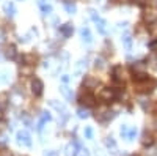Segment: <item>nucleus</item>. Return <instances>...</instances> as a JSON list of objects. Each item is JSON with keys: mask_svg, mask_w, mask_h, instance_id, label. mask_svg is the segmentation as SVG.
Wrapping results in <instances>:
<instances>
[{"mask_svg": "<svg viewBox=\"0 0 157 156\" xmlns=\"http://www.w3.org/2000/svg\"><path fill=\"white\" fill-rule=\"evenodd\" d=\"M157 87V81L154 77H149L146 74H137L135 77V90L140 93H151L152 90Z\"/></svg>", "mask_w": 157, "mask_h": 156, "instance_id": "nucleus-1", "label": "nucleus"}, {"mask_svg": "<svg viewBox=\"0 0 157 156\" xmlns=\"http://www.w3.org/2000/svg\"><path fill=\"white\" fill-rule=\"evenodd\" d=\"M115 115H116V114H115L113 110H110V109H107V107H102V109H99L98 114H96V120L101 122V123H107V122H110V120L115 118Z\"/></svg>", "mask_w": 157, "mask_h": 156, "instance_id": "nucleus-2", "label": "nucleus"}, {"mask_svg": "<svg viewBox=\"0 0 157 156\" xmlns=\"http://www.w3.org/2000/svg\"><path fill=\"white\" fill-rule=\"evenodd\" d=\"M16 140H17V144L22 145V147H30V145H32L30 133L25 131V129H22V131H19V133L16 134Z\"/></svg>", "mask_w": 157, "mask_h": 156, "instance_id": "nucleus-3", "label": "nucleus"}, {"mask_svg": "<svg viewBox=\"0 0 157 156\" xmlns=\"http://www.w3.org/2000/svg\"><path fill=\"white\" fill-rule=\"evenodd\" d=\"M120 134L126 140H132L137 136V128L135 126H129V125H123L121 129H120Z\"/></svg>", "mask_w": 157, "mask_h": 156, "instance_id": "nucleus-4", "label": "nucleus"}, {"mask_svg": "<svg viewBox=\"0 0 157 156\" xmlns=\"http://www.w3.org/2000/svg\"><path fill=\"white\" fill-rule=\"evenodd\" d=\"M43 88H44V84L41 79H38V77H35V79L32 81V92L35 96H41L43 95Z\"/></svg>", "mask_w": 157, "mask_h": 156, "instance_id": "nucleus-5", "label": "nucleus"}, {"mask_svg": "<svg viewBox=\"0 0 157 156\" xmlns=\"http://www.w3.org/2000/svg\"><path fill=\"white\" fill-rule=\"evenodd\" d=\"M124 71H123V66H120V65H118V66H115L113 68V81L116 82V84H123L124 82Z\"/></svg>", "mask_w": 157, "mask_h": 156, "instance_id": "nucleus-6", "label": "nucleus"}, {"mask_svg": "<svg viewBox=\"0 0 157 156\" xmlns=\"http://www.w3.org/2000/svg\"><path fill=\"white\" fill-rule=\"evenodd\" d=\"M115 92L112 88H102L101 90V93H99V98L102 99V101H105V102H109V101H113L115 99Z\"/></svg>", "mask_w": 157, "mask_h": 156, "instance_id": "nucleus-7", "label": "nucleus"}, {"mask_svg": "<svg viewBox=\"0 0 157 156\" xmlns=\"http://www.w3.org/2000/svg\"><path fill=\"white\" fill-rule=\"evenodd\" d=\"M60 33H61L64 38H69V36H72V33H74V27H72V24H71V22L63 24L61 27H60Z\"/></svg>", "mask_w": 157, "mask_h": 156, "instance_id": "nucleus-8", "label": "nucleus"}, {"mask_svg": "<svg viewBox=\"0 0 157 156\" xmlns=\"http://www.w3.org/2000/svg\"><path fill=\"white\" fill-rule=\"evenodd\" d=\"M86 66H88V58H80V60L77 62V65H75L74 74H75V76H80V74L86 70Z\"/></svg>", "mask_w": 157, "mask_h": 156, "instance_id": "nucleus-9", "label": "nucleus"}, {"mask_svg": "<svg viewBox=\"0 0 157 156\" xmlns=\"http://www.w3.org/2000/svg\"><path fill=\"white\" fill-rule=\"evenodd\" d=\"M60 93L64 96V99H66V101H72V99H74V92H72V88H69L66 84L60 87Z\"/></svg>", "mask_w": 157, "mask_h": 156, "instance_id": "nucleus-10", "label": "nucleus"}, {"mask_svg": "<svg viewBox=\"0 0 157 156\" xmlns=\"http://www.w3.org/2000/svg\"><path fill=\"white\" fill-rule=\"evenodd\" d=\"M99 85V81L98 77H93V76H86L85 81H83V87L85 88H96Z\"/></svg>", "mask_w": 157, "mask_h": 156, "instance_id": "nucleus-11", "label": "nucleus"}, {"mask_svg": "<svg viewBox=\"0 0 157 156\" xmlns=\"http://www.w3.org/2000/svg\"><path fill=\"white\" fill-rule=\"evenodd\" d=\"M50 118H52V117H50L49 112H43V114H41V118H39V122H38V125H36L38 131H41V129L44 128V125H46L47 122H50Z\"/></svg>", "mask_w": 157, "mask_h": 156, "instance_id": "nucleus-12", "label": "nucleus"}, {"mask_svg": "<svg viewBox=\"0 0 157 156\" xmlns=\"http://www.w3.org/2000/svg\"><path fill=\"white\" fill-rule=\"evenodd\" d=\"M3 11H5V14H6L8 18H13V16L16 14V6H14V3L5 2V3H3Z\"/></svg>", "mask_w": 157, "mask_h": 156, "instance_id": "nucleus-13", "label": "nucleus"}, {"mask_svg": "<svg viewBox=\"0 0 157 156\" xmlns=\"http://www.w3.org/2000/svg\"><path fill=\"white\" fill-rule=\"evenodd\" d=\"M5 57H6L8 60H16V57H17V50H16V46L10 44V46L5 49Z\"/></svg>", "mask_w": 157, "mask_h": 156, "instance_id": "nucleus-14", "label": "nucleus"}, {"mask_svg": "<svg viewBox=\"0 0 157 156\" xmlns=\"http://www.w3.org/2000/svg\"><path fill=\"white\" fill-rule=\"evenodd\" d=\"M80 36H82V41L86 43V44H90L91 41H93V36H91L88 27H82V29H80Z\"/></svg>", "mask_w": 157, "mask_h": 156, "instance_id": "nucleus-15", "label": "nucleus"}, {"mask_svg": "<svg viewBox=\"0 0 157 156\" xmlns=\"http://www.w3.org/2000/svg\"><path fill=\"white\" fill-rule=\"evenodd\" d=\"M77 144L75 142H71V144H68L66 145V148H64V154L66 156H75L77 154Z\"/></svg>", "mask_w": 157, "mask_h": 156, "instance_id": "nucleus-16", "label": "nucleus"}, {"mask_svg": "<svg viewBox=\"0 0 157 156\" xmlns=\"http://www.w3.org/2000/svg\"><path fill=\"white\" fill-rule=\"evenodd\" d=\"M94 24H96V29H98L99 33H102V35H105V33H107V27H105L107 24H105V21H104V19L99 18V19L94 21Z\"/></svg>", "mask_w": 157, "mask_h": 156, "instance_id": "nucleus-17", "label": "nucleus"}, {"mask_svg": "<svg viewBox=\"0 0 157 156\" xmlns=\"http://www.w3.org/2000/svg\"><path fill=\"white\" fill-rule=\"evenodd\" d=\"M35 62H36V55L35 54L22 55V65H32V66H35Z\"/></svg>", "mask_w": 157, "mask_h": 156, "instance_id": "nucleus-18", "label": "nucleus"}, {"mask_svg": "<svg viewBox=\"0 0 157 156\" xmlns=\"http://www.w3.org/2000/svg\"><path fill=\"white\" fill-rule=\"evenodd\" d=\"M80 101L85 104V106H93V104H94V96L90 95V93L86 92V93H83V95L80 96Z\"/></svg>", "mask_w": 157, "mask_h": 156, "instance_id": "nucleus-19", "label": "nucleus"}, {"mask_svg": "<svg viewBox=\"0 0 157 156\" xmlns=\"http://www.w3.org/2000/svg\"><path fill=\"white\" fill-rule=\"evenodd\" d=\"M35 71V66H32V65H22V66L19 68V73L22 76H32Z\"/></svg>", "mask_w": 157, "mask_h": 156, "instance_id": "nucleus-20", "label": "nucleus"}, {"mask_svg": "<svg viewBox=\"0 0 157 156\" xmlns=\"http://www.w3.org/2000/svg\"><path fill=\"white\" fill-rule=\"evenodd\" d=\"M49 104H50V106L54 107V109H57L58 112H66V107H64V104L60 102V101H57V99H50Z\"/></svg>", "mask_w": 157, "mask_h": 156, "instance_id": "nucleus-21", "label": "nucleus"}, {"mask_svg": "<svg viewBox=\"0 0 157 156\" xmlns=\"http://www.w3.org/2000/svg\"><path fill=\"white\" fill-rule=\"evenodd\" d=\"M121 41H123V44H124L126 50H130V47H132V38H130V35H129V33H124V35H123Z\"/></svg>", "mask_w": 157, "mask_h": 156, "instance_id": "nucleus-22", "label": "nucleus"}, {"mask_svg": "<svg viewBox=\"0 0 157 156\" xmlns=\"http://www.w3.org/2000/svg\"><path fill=\"white\" fill-rule=\"evenodd\" d=\"M105 145L110 150V153H116V142H115L113 137H107L105 139Z\"/></svg>", "mask_w": 157, "mask_h": 156, "instance_id": "nucleus-23", "label": "nucleus"}, {"mask_svg": "<svg viewBox=\"0 0 157 156\" xmlns=\"http://www.w3.org/2000/svg\"><path fill=\"white\" fill-rule=\"evenodd\" d=\"M64 11H66L68 13V14H74V13L77 11V6L72 3V2H64Z\"/></svg>", "mask_w": 157, "mask_h": 156, "instance_id": "nucleus-24", "label": "nucleus"}, {"mask_svg": "<svg viewBox=\"0 0 157 156\" xmlns=\"http://www.w3.org/2000/svg\"><path fill=\"white\" fill-rule=\"evenodd\" d=\"M155 19H157V13H155V11H146L145 21H148V22H154Z\"/></svg>", "mask_w": 157, "mask_h": 156, "instance_id": "nucleus-25", "label": "nucleus"}, {"mask_svg": "<svg viewBox=\"0 0 157 156\" xmlns=\"http://www.w3.org/2000/svg\"><path fill=\"white\" fill-rule=\"evenodd\" d=\"M77 117H78V118H88V117H90V112H88L86 109L80 107V109H77Z\"/></svg>", "mask_w": 157, "mask_h": 156, "instance_id": "nucleus-26", "label": "nucleus"}, {"mask_svg": "<svg viewBox=\"0 0 157 156\" xmlns=\"http://www.w3.org/2000/svg\"><path fill=\"white\" fill-rule=\"evenodd\" d=\"M94 66H96L98 70H102L104 66H105V60H104L102 57H96V60H94Z\"/></svg>", "mask_w": 157, "mask_h": 156, "instance_id": "nucleus-27", "label": "nucleus"}, {"mask_svg": "<svg viewBox=\"0 0 157 156\" xmlns=\"http://www.w3.org/2000/svg\"><path fill=\"white\" fill-rule=\"evenodd\" d=\"M8 99H10V96L6 93H0V107H6Z\"/></svg>", "mask_w": 157, "mask_h": 156, "instance_id": "nucleus-28", "label": "nucleus"}, {"mask_svg": "<svg viewBox=\"0 0 157 156\" xmlns=\"http://www.w3.org/2000/svg\"><path fill=\"white\" fill-rule=\"evenodd\" d=\"M83 133H85V137L86 139H93V128H91V126H86Z\"/></svg>", "mask_w": 157, "mask_h": 156, "instance_id": "nucleus-29", "label": "nucleus"}, {"mask_svg": "<svg viewBox=\"0 0 157 156\" xmlns=\"http://www.w3.org/2000/svg\"><path fill=\"white\" fill-rule=\"evenodd\" d=\"M41 11H43V14H50V13H52V6L41 3Z\"/></svg>", "mask_w": 157, "mask_h": 156, "instance_id": "nucleus-30", "label": "nucleus"}, {"mask_svg": "<svg viewBox=\"0 0 157 156\" xmlns=\"http://www.w3.org/2000/svg\"><path fill=\"white\" fill-rule=\"evenodd\" d=\"M88 13H90V18L93 19V21L99 19V14H98V11H96V10H93V8H91V10H88Z\"/></svg>", "mask_w": 157, "mask_h": 156, "instance_id": "nucleus-31", "label": "nucleus"}, {"mask_svg": "<svg viewBox=\"0 0 157 156\" xmlns=\"http://www.w3.org/2000/svg\"><path fill=\"white\" fill-rule=\"evenodd\" d=\"M143 144H145V145H151L152 144V137L145 134V136H143Z\"/></svg>", "mask_w": 157, "mask_h": 156, "instance_id": "nucleus-32", "label": "nucleus"}, {"mask_svg": "<svg viewBox=\"0 0 157 156\" xmlns=\"http://www.w3.org/2000/svg\"><path fill=\"white\" fill-rule=\"evenodd\" d=\"M75 156H90V151H88L86 148H80V150L77 151V154H75Z\"/></svg>", "mask_w": 157, "mask_h": 156, "instance_id": "nucleus-33", "label": "nucleus"}, {"mask_svg": "<svg viewBox=\"0 0 157 156\" xmlns=\"http://www.w3.org/2000/svg\"><path fill=\"white\" fill-rule=\"evenodd\" d=\"M0 156H13V154H11V151H10V150L3 148V150H0Z\"/></svg>", "mask_w": 157, "mask_h": 156, "instance_id": "nucleus-34", "label": "nucleus"}, {"mask_svg": "<svg viewBox=\"0 0 157 156\" xmlns=\"http://www.w3.org/2000/svg\"><path fill=\"white\" fill-rule=\"evenodd\" d=\"M44 156H57V151L55 150H47V151H44Z\"/></svg>", "mask_w": 157, "mask_h": 156, "instance_id": "nucleus-35", "label": "nucleus"}, {"mask_svg": "<svg viewBox=\"0 0 157 156\" xmlns=\"http://www.w3.org/2000/svg\"><path fill=\"white\" fill-rule=\"evenodd\" d=\"M8 142V137L6 136H0V145H5Z\"/></svg>", "mask_w": 157, "mask_h": 156, "instance_id": "nucleus-36", "label": "nucleus"}, {"mask_svg": "<svg viewBox=\"0 0 157 156\" xmlns=\"http://www.w3.org/2000/svg\"><path fill=\"white\" fill-rule=\"evenodd\" d=\"M2 76H3V77H2V81H3V82H8V81H10V74H8V73H3Z\"/></svg>", "mask_w": 157, "mask_h": 156, "instance_id": "nucleus-37", "label": "nucleus"}, {"mask_svg": "<svg viewBox=\"0 0 157 156\" xmlns=\"http://www.w3.org/2000/svg\"><path fill=\"white\" fill-rule=\"evenodd\" d=\"M61 81H63V84H68L69 82V76H66V74L61 76Z\"/></svg>", "mask_w": 157, "mask_h": 156, "instance_id": "nucleus-38", "label": "nucleus"}, {"mask_svg": "<svg viewBox=\"0 0 157 156\" xmlns=\"http://www.w3.org/2000/svg\"><path fill=\"white\" fill-rule=\"evenodd\" d=\"M127 25H129L127 22H120V24H118V29H126Z\"/></svg>", "mask_w": 157, "mask_h": 156, "instance_id": "nucleus-39", "label": "nucleus"}, {"mask_svg": "<svg viewBox=\"0 0 157 156\" xmlns=\"http://www.w3.org/2000/svg\"><path fill=\"white\" fill-rule=\"evenodd\" d=\"M5 126H6V122H3V120H2V122H0V131H2V129H3Z\"/></svg>", "mask_w": 157, "mask_h": 156, "instance_id": "nucleus-40", "label": "nucleus"}, {"mask_svg": "<svg viewBox=\"0 0 157 156\" xmlns=\"http://www.w3.org/2000/svg\"><path fill=\"white\" fill-rule=\"evenodd\" d=\"M134 2H135V3H138V5H141V3H145L146 0H134Z\"/></svg>", "mask_w": 157, "mask_h": 156, "instance_id": "nucleus-41", "label": "nucleus"}, {"mask_svg": "<svg viewBox=\"0 0 157 156\" xmlns=\"http://www.w3.org/2000/svg\"><path fill=\"white\" fill-rule=\"evenodd\" d=\"M96 156H104V154H102V151H101L99 148H96Z\"/></svg>", "mask_w": 157, "mask_h": 156, "instance_id": "nucleus-42", "label": "nucleus"}, {"mask_svg": "<svg viewBox=\"0 0 157 156\" xmlns=\"http://www.w3.org/2000/svg\"><path fill=\"white\" fill-rule=\"evenodd\" d=\"M149 2H151L152 6H157V0H149Z\"/></svg>", "mask_w": 157, "mask_h": 156, "instance_id": "nucleus-43", "label": "nucleus"}, {"mask_svg": "<svg viewBox=\"0 0 157 156\" xmlns=\"http://www.w3.org/2000/svg\"><path fill=\"white\" fill-rule=\"evenodd\" d=\"M0 60H2V52H0Z\"/></svg>", "mask_w": 157, "mask_h": 156, "instance_id": "nucleus-44", "label": "nucleus"}, {"mask_svg": "<svg viewBox=\"0 0 157 156\" xmlns=\"http://www.w3.org/2000/svg\"><path fill=\"white\" fill-rule=\"evenodd\" d=\"M66 2H68V0H66Z\"/></svg>", "mask_w": 157, "mask_h": 156, "instance_id": "nucleus-45", "label": "nucleus"}]
</instances>
